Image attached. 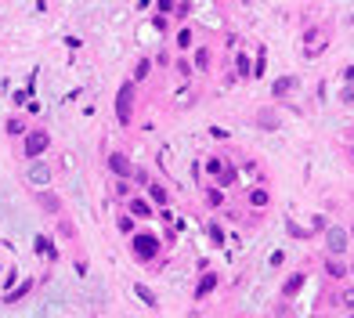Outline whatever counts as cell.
Segmentation results:
<instances>
[{
	"label": "cell",
	"mask_w": 354,
	"mask_h": 318,
	"mask_svg": "<svg viewBox=\"0 0 354 318\" xmlns=\"http://www.w3.org/2000/svg\"><path fill=\"white\" fill-rule=\"evenodd\" d=\"M343 307H354V286H350V289H343Z\"/></svg>",
	"instance_id": "cell-40"
},
{
	"label": "cell",
	"mask_w": 354,
	"mask_h": 318,
	"mask_svg": "<svg viewBox=\"0 0 354 318\" xmlns=\"http://www.w3.org/2000/svg\"><path fill=\"white\" fill-rule=\"evenodd\" d=\"M112 192L120 195V199H130V195H134V188H130V181H127V177H116V184H112Z\"/></svg>",
	"instance_id": "cell-27"
},
{
	"label": "cell",
	"mask_w": 354,
	"mask_h": 318,
	"mask_svg": "<svg viewBox=\"0 0 354 318\" xmlns=\"http://www.w3.org/2000/svg\"><path fill=\"white\" fill-rule=\"evenodd\" d=\"M36 253H44V257H58V250H55V243L47 235H36Z\"/></svg>",
	"instance_id": "cell-24"
},
{
	"label": "cell",
	"mask_w": 354,
	"mask_h": 318,
	"mask_svg": "<svg viewBox=\"0 0 354 318\" xmlns=\"http://www.w3.org/2000/svg\"><path fill=\"white\" fill-rule=\"evenodd\" d=\"M325 51V29L322 25H314V29H307L304 33V55L307 58H314V55H322Z\"/></svg>",
	"instance_id": "cell-7"
},
{
	"label": "cell",
	"mask_w": 354,
	"mask_h": 318,
	"mask_svg": "<svg viewBox=\"0 0 354 318\" xmlns=\"http://www.w3.org/2000/svg\"><path fill=\"white\" fill-rule=\"evenodd\" d=\"M235 181H239V167H235L231 159H228L224 170L217 174V188H224V192H228V188H235Z\"/></svg>",
	"instance_id": "cell-12"
},
{
	"label": "cell",
	"mask_w": 354,
	"mask_h": 318,
	"mask_svg": "<svg viewBox=\"0 0 354 318\" xmlns=\"http://www.w3.org/2000/svg\"><path fill=\"white\" fill-rule=\"evenodd\" d=\"M36 206H40L44 214H51V217H62V199L55 195V192H47V188H36Z\"/></svg>",
	"instance_id": "cell-9"
},
{
	"label": "cell",
	"mask_w": 354,
	"mask_h": 318,
	"mask_svg": "<svg viewBox=\"0 0 354 318\" xmlns=\"http://www.w3.org/2000/svg\"><path fill=\"white\" fill-rule=\"evenodd\" d=\"M206 231H210V238H213V246H224V228H221V224H210Z\"/></svg>",
	"instance_id": "cell-34"
},
{
	"label": "cell",
	"mask_w": 354,
	"mask_h": 318,
	"mask_svg": "<svg viewBox=\"0 0 354 318\" xmlns=\"http://www.w3.org/2000/svg\"><path fill=\"white\" fill-rule=\"evenodd\" d=\"M134 184H148V170L145 167H134V177H130Z\"/></svg>",
	"instance_id": "cell-36"
},
{
	"label": "cell",
	"mask_w": 354,
	"mask_h": 318,
	"mask_svg": "<svg viewBox=\"0 0 354 318\" xmlns=\"http://www.w3.org/2000/svg\"><path fill=\"white\" fill-rule=\"evenodd\" d=\"M108 170L116 174V177H134V163H130V155L127 152H108Z\"/></svg>",
	"instance_id": "cell-8"
},
{
	"label": "cell",
	"mask_w": 354,
	"mask_h": 318,
	"mask_svg": "<svg viewBox=\"0 0 354 318\" xmlns=\"http://www.w3.org/2000/svg\"><path fill=\"white\" fill-rule=\"evenodd\" d=\"M224 163H228V159H224V155H206V163H203V170H206L210 177H217V174L224 170Z\"/></svg>",
	"instance_id": "cell-22"
},
{
	"label": "cell",
	"mask_w": 354,
	"mask_h": 318,
	"mask_svg": "<svg viewBox=\"0 0 354 318\" xmlns=\"http://www.w3.org/2000/svg\"><path fill=\"white\" fill-rule=\"evenodd\" d=\"M116 228H120L123 235H134L138 231V217L134 214H120V217H116Z\"/></svg>",
	"instance_id": "cell-21"
},
{
	"label": "cell",
	"mask_w": 354,
	"mask_h": 318,
	"mask_svg": "<svg viewBox=\"0 0 354 318\" xmlns=\"http://www.w3.org/2000/svg\"><path fill=\"white\" fill-rule=\"evenodd\" d=\"M4 130H8V138H22V134L29 130V123H25V116H8V123H4Z\"/></svg>",
	"instance_id": "cell-17"
},
{
	"label": "cell",
	"mask_w": 354,
	"mask_h": 318,
	"mask_svg": "<svg viewBox=\"0 0 354 318\" xmlns=\"http://www.w3.org/2000/svg\"><path fill=\"white\" fill-rule=\"evenodd\" d=\"M246 199H250V206H253V210H264V206L271 203V192H267V188H257V184H253V188L246 192Z\"/></svg>",
	"instance_id": "cell-16"
},
{
	"label": "cell",
	"mask_w": 354,
	"mask_h": 318,
	"mask_svg": "<svg viewBox=\"0 0 354 318\" xmlns=\"http://www.w3.org/2000/svg\"><path fill=\"white\" fill-rule=\"evenodd\" d=\"M134 105H138V84L127 80V84H120V91H116V123L120 127L134 123Z\"/></svg>",
	"instance_id": "cell-1"
},
{
	"label": "cell",
	"mask_w": 354,
	"mask_h": 318,
	"mask_svg": "<svg viewBox=\"0 0 354 318\" xmlns=\"http://www.w3.org/2000/svg\"><path fill=\"white\" fill-rule=\"evenodd\" d=\"M253 123H257L260 130H279V123H282V119H279V112H275V109H257Z\"/></svg>",
	"instance_id": "cell-11"
},
{
	"label": "cell",
	"mask_w": 354,
	"mask_h": 318,
	"mask_svg": "<svg viewBox=\"0 0 354 318\" xmlns=\"http://www.w3.org/2000/svg\"><path fill=\"white\" fill-rule=\"evenodd\" d=\"M159 250H163V243L155 235H148V231H134V238H130V253L141 260V264H152L155 257H159Z\"/></svg>",
	"instance_id": "cell-3"
},
{
	"label": "cell",
	"mask_w": 354,
	"mask_h": 318,
	"mask_svg": "<svg viewBox=\"0 0 354 318\" xmlns=\"http://www.w3.org/2000/svg\"><path fill=\"white\" fill-rule=\"evenodd\" d=\"M210 134H213L217 141H224V138H228V130H224V127H210Z\"/></svg>",
	"instance_id": "cell-42"
},
{
	"label": "cell",
	"mask_w": 354,
	"mask_h": 318,
	"mask_svg": "<svg viewBox=\"0 0 354 318\" xmlns=\"http://www.w3.org/2000/svg\"><path fill=\"white\" fill-rule=\"evenodd\" d=\"M235 76L253 80V62H250V55H235Z\"/></svg>",
	"instance_id": "cell-20"
},
{
	"label": "cell",
	"mask_w": 354,
	"mask_h": 318,
	"mask_svg": "<svg viewBox=\"0 0 354 318\" xmlns=\"http://www.w3.org/2000/svg\"><path fill=\"white\" fill-rule=\"evenodd\" d=\"M148 72H152V62H148V58H138V65H134V80H148Z\"/></svg>",
	"instance_id": "cell-30"
},
{
	"label": "cell",
	"mask_w": 354,
	"mask_h": 318,
	"mask_svg": "<svg viewBox=\"0 0 354 318\" xmlns=\"http://www.w3.org/2000/svg\"><path fill=\"white\" fill-rule=\"evenodd\" d=\"M58 235H62V238H76V224H72L69 217H58Z\"/></svg>",
	"instance_id": "cell-29"
},
{
	"label": "cell",
	"mask_w": 354,
	"mask_h": 318,
	"mask_svg": "<svg viewBox=\"0 0 354 318\" xmlns=\"http://www.w3.org/2000/svg\"><path fill=\"white\" fill-rule=\"evenodd\" d=\"M340 101H343V105H354V87H343V94H340Z\"/></svg>",
	"instance_id": "cell-38"
},
{
	"label": "cell",
	"mask_w": 354,
	"mask_h": 318,
	"mask_svg": "<svg viewBox=\"0 0 354 318\" xmlns=\"http://www.w3.org/2000/svg\"><path fill=\"white\" fill-rule=\"evenodd\" d=\"M25 181H29V184H36V188H47V184L55 181L51 163H47V159H29V167H25Z\"/></svg>",
	"instance_id": "cell-4"
},
{
	"label": "cell",
	"mask_w": 354,
	"mask_h": 318,
	"mask_svg": "<svg viewBox=\"0 0 354 318\" xmlns=\"http://www.w3.org/2000/svg\"><path fill=\"white\" fill-rule=\"evenodd\" d=\"M325 275H329V278H343V275H347V268H343L333 253H329V260H325Z\"/></svg>",
	"instance_id": "cell-25"
},
{
	"label": "cell",
	"mask_w": 354,
	"mask_h": 318,
	"mask_svg": "<svg viewBox=\"0 0 354 318\" xmlns=\"http://www.w3.org/2000/svg\"><path fill=\"white\" fill-rule=\"evenodd\" d=\"M127 214H134L138 221H152V217H155V203H152L148 195H141V192H138V195H130V199H127Z\"/></svg>",
	"instance_id": "cell-5"
},
{
	"label": "cell",
	"mask_w": 354,
	"mask_h": 318,
	"mask_svg": "<svg viewBox=\"0 0 354 318\" xmlns=\"http://www.w3.org/2000/svg\"><path fill=\"white\" fill-rule=\"evenodd\" d=\"M134 293H138V300H145V304H148V307H155V304H159V300H155V293H152V289H148V286H141V282H138V286H134Z\"/></svg>",
	"instance_id": "cell-28"
},
{
	"label": "cell",
	"mask_w": 354,
	"mask_h": 318,
	"mask_svg": "<svg viewBox=\"0 0 354 318\" xmlns=\"http://www.w3.org/2000/svg\"><path fill=\"white\" fill-rule=\"evenodd\" d=\"M314 318H318V314H314Z\"/></svg>",
	"instance_id": "cell-46"
},
{
	"label": "cell",
	"mask_w": 354,
	"mask_h": 318,
	"mask_svg": "<svg viewBox=\"0 0 354 318\" xmlns=\"http://www.w3.org/2000/svg\"><path fill=\"white\" fill-rule=\"evenodd\" d=\"M347 238H350V235H347V228L329 224V228H325V250H329L333 257H340V253L347 250Z\"/></svg>",
	"instance_id": "cell-6"
},
{
	"label": "cell",
	"mask_w": 354,
	"mask_h": 318,
	"mask_svg": "<svg viewBox=\"0 0 354 318\" xmlns=\"http://www.w3.org/2000/svg\"><path fill=\"white\" fill-rule=\"evenodd\" d=\"M300 286H304V275H293V278H289V282L282 286V297H293V293H296Z\"/></svg>",
	"instance_id": "cell-31"
},
{
	"label": "cell",
	"mask_w": 354,
	"mask_h": 318,
	"mask_svg": "<svg viewBox=\"0 0 354 318\" xmlns=\"http://www.w3.org/2000/svg\"><path fill=\"white\" fill-rule=\"evenodd\" d=\"M25 101H29V94H25V91H15V98H11V105H18V109H25Z\"/></svg>",
	"instance_id": "cell-37"
},
{
	"label": "cell",
	"mask_w": 354,
	"mask_h": 318,
	"mask_svg": "<svg viewBox=\"0 0 354 318\" xmlns=\"http://www.w3.org/2000/svg\"><path fill=\"white\" fill-rule=\"evenodd\" d=\"M174 44H177V51H192V47H195V33H192L188 25H181L177 36H174Z\"/></svg>",
	"instance_id": "cell-18"
},
{
	"label": "cell",
	"mask_w": 354,
	"mask_h": 318,
	"mask_svg": "<svg viewBox=\"0 0 354 318\" xmlns=\"http://www.w3.org/2000/svg\"><path fill=\"white\" fill-rule=\"evenodd\" d=\"M188 15H192V4H188V0H177V8H174V18H177V22H184Z\"/></svg>",
	"instance_id": "cell-32"
},
{
	"label": "cell",
	"mask_w": 354,
	"mask_h": 318,
	"mask_svg": "<svg viewBox=\"0 0 354 318\" xmlns=\"http://www.w3.org/2000/svg\"><path fill=\"white\" fill-rule=\"evenodd\" d=\"M350 275H354V264H350Z\"/></svg>",
	"instance_id": "cell-44"
},
{
	"label": "cell",
	"mask_w": 354,
	"mask_h": 318,
	"mask_svg": "<svg viewBox=\"0 0 354 318\" xmlns=\"http://www.w3.org/2000/svg\"><path fill=\"white\" fill-rule=\"evenodd\" d=\"M145 195H148L159 210L170 206V192H167V184H159V181H148V184H145Z\"/></svg>",
	"instance_id": "cell-10"
},
{
	"label": "cell",
	"mask_w": 354,
	"mask_h": 318,
	"mask_svg": "<svg viewBox=\"0 0 354 318\" xmlns=\"http://www.w3.org/2000/svg\"><path fill=\"white\" fill-rule=\"evenodd\" d=\"M343 80H347V84H354V65H347V69H343Z\"/></svg>",
	"instance_id": "cell-43"
},
{
	"label": "cell",
	"mask_w": 354,
	"mask_h": 318,
	"mask_svg": "<svg viewBox=\"0 0 354 318\" xmlns=\"http://www.w3.org/2000/svg\"><path fill=\"white\" fill-rule=\"evenodd\" d=\"M65 47H72V51H80V47H84V40H76V36H65Z\"/></svg>",
	"instance_id": "cell-39"
},
{
	"label": "cell",
	"mask_w": 354,
	"mask_h": 318,
	"mask_svg": "<svg viewBox=\"0 0 354 318\" xmlns=\"http://www.w3.org/2000/svg\"><path fill=\"white\" fill-rule=\"evenodd\" d=\"M51 145H55L51 130H44V127H29V130L22 134V159H25V163H29V159H40Z\"/></svg>",
	"instance_id": "cell-2"
},
{
	"label": "cell",
	"mask_w": 354,
	"mask_h": 318,
	"mask_svg": "<svg viewBox=\"0 0 354 318\" xmlns=\"http://www.w3.org/2000/svg\"><path fill=\"white\" fill-rule=\"evenodd\" d=\"M203 199H206V206H210V210H217V206H224V199H228V192L213 184V188H206V192H203Z\"/></svg>",
	"instance_id": "cell-19"
},
{
	"label": "cell",
	"mask_w": 354,
	"mask_h": 318,
	"mask_svg": "<svg viewBox=\"0 0 354 318\" xmlns=\"http://www.w3.org/2000/svg\"><path fill=\"white\" fill-rule=\"evenodd\" d=\"M282 260H286V253H282V250H275V253H271V268H279Z\"/></svg>",
	"instance_id": "cell-41"
},
{
	"label": "cell",
	"mask_w": 354,
	"mask_h": 318,
	"mask_svg": "<svg viewBox=\"0 0 354 318\" xmlns=\"http://www.w3.org/2000/svg\"><path fill=\"white\" fill-rule=\"evenodd\" d=\"M350 235H354V228H350Z\"/></svg>",
	"instance_id": "cell-45"
},
{
	"label": "cell",
	"mask_w": 354,
	"mask_h": 318,
	"mask_svg": "<svg viewBox=\"0 0 354 318\" xmlns=\"http://www.w3.org/2000/svg\"><path fill=\"white\" fill-rule=\"evenodd\" d=\"M29 289H33V282H29V278H25V282H22V286H15L11 293H4V304H18V300H22V297H25Z\"/></svg>",
	"instance_id": "cell-23"
},
{
	"label": "cell",
	"mask_w": 354,
	"mask_h": 318,
	"mask_svg": "<svg viewBox=\"0 0 354 318\" xmlns=\"http://www.w3.org/2000/svg\"><path fill=\"white\" fill-rule=\"evenodd\" d=\"M217 289V275L213 271H206L203 278H199V282H195V300H203V297H210Z\"/></svg>",
	"instance_id": "cell-14"
},
{
	"label": "cell",
	"mask_w": 354,
	"mask_h": 318,
	"mask_svg": "<svg viewBox=\"0 0 354 318\" xmlns=\"http://www.w3.org/2000/svg\"><path fill=\"white\" fill-rule=\"evenodd\" d=\"M174 69H177L181 76H192V72H195V65H192V62H184V58H177V65H174Z\"/></svg>",
	"instance_id": "cell-35"
},
{
	"label": "cell",
	"mask_w": 354,
	"mask_h": 318,
	"mask_svg": "<svg viewBox=\"0 0 354 318\" xmlns=\"http://www.w3.org/2000/svg\"><path fill=\"white\" fill-rule=\"evenodd\" d=\"M264 69H267V51H264V47H257V62H253V80H260V76H264Z\"/></svg>",
	"instance_id": "cell-26"
},
{
	"label": "cell",
	"mask_w": 354,
	"mask_h": 318,
	"mask_svg": "<svg viewBox=\"0 0 354 318\" xmlns=\"http://www.w3.org/2000/svg\"><path fill=\"white\" fill-rule=\"evenodd\" d=\"M177 8V0H155V15H170Z\"/></svg>",
	"instance_id": "cell-33"
},
{
	"label": "cell",
	"mask_w": 354,
	"mask_h": 318,
	"mask_svg": "<svg viewBox=\"0 0 354 318\" xmlns=\"http://www.w3.org/2000/svg\"><path fill=\"white\" fill-rule=\"evenodd\" d=\"M210 62H213L210 47H195V51H192V65H195V72H210Z\"/></svg>",
	"instance_id": "cell-15"
},
{
	"label": "cell",
	"mask_w": 354,
	"mask_h": 318,
	"mask_svg": "<svg viewBox=\"0 0 354 318\" xmlns=\"http://www.w3.org/2000/svg\"><path fill=\"white\" fill-rule=\"evenodd\" d=\"M289 91H296V76H279L271 84V98H286Z\"/></svg>",
	"instance_id": "cell-13"
}]
</instances>
